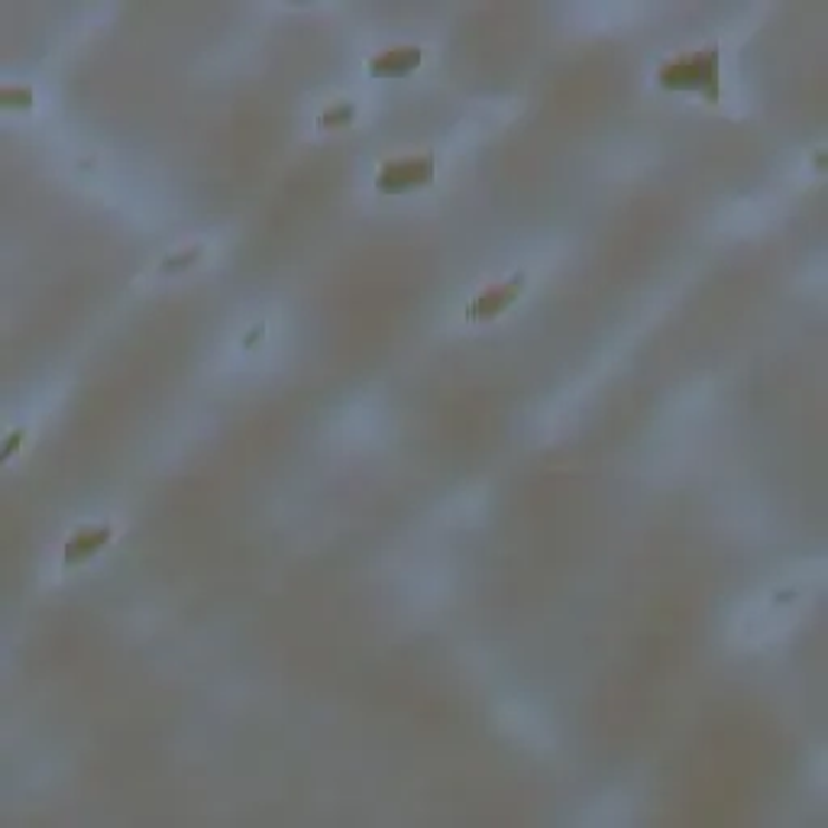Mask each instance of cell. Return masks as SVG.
<instances>
[{"label":"cell","mask_w":828,"mask_h":828,"mask_svg":"<svg viewBox=\"0 0 828 828\" xmlns=\"http://www.w3.org/2000/svg\"><path fill=\"white\" fill-rule=\"evenodd\" d=\"M657 85L663 91H690L709 104L722 100V46L705 42L702 49H690L673 56L657 68Z\"/></svg>","instance_id":"1"},{"label":"cell","mask_w":828,"mask_h":828,"mask_svg":"<svg viewBox=\"0 0 828 828\" xmlns=\"http://www.w3.org/2000/svg\"><path fill=\"white\" fill-rule=\"evenodd\" d=\"M437 175V159L434 153H421V156H398L382 163L376 172V192L379 195H408L418 188H428Z\"/></svg>","instance_id":"2"},{"label":"cell","mask_w":828,"mask_h":828,"mask_svg":"<svg viewBox=\"0 0 828 828\" xmlns=\"http://www.w3.org/2000/svg\"><path fill=\"white\" fill-rule=\"evenodd\" d=\"M528 285V272H512L505 282H496V285H486L483 292H476L469 304H466V318L469 321H493L498 314H505L518 295L525 292Z\"/></svg>","instance_id":"3"},{"label":"cell","mask_w":828,"mask_h":828,"mask_svg":"<svg viewBox=\"0 0 828 828\" xmlns=\"http://www.w3.org/2000/svg\"><path fill=\"white\" fill-rule=\"evenodd\" d=\"M110 540H114V525H107V522L104 525H81L78 530H71L62 544V566L71 569V566L88 564Z\"/></svg>","instance_id":"4"},{"label":"cell","mask_w":828,"mask_h":828,"mask_svg":"<svg viewBox=\"0 0 828 828\" xmlns=\"http://www.w3.org/2000/svg\"><path fill=\"white\" fill-rule=\"evenodd\" d=\"M425 59V49L415 46V42H398V46H389V49H379L376 56L366 59V71L372 78H405L411 75L415 68L421 66Z\"/></svg>","instance_id":"5"},{"label":"cell","mask_w":828,"mask_h":828,"mask_svg":"<svg viewBox=\"0 0 828 828\" xmlns=\"http://www.w3.org/2000/svg\"><path fill=\"white\" fill-rule=\"evenodd\" d=\"M0 100L7 110H30L33 107V88L30 85H3Z\"/></svg>","instance_id":"6"},{"label":"cell","mask_w":828,"mask_h":828,"mask_svg":"<svg viewBox=\"0 0 828 828\" xmlns=\"http://www.w3.org/2000/svg\"><path fill=\"white\" fill-rule=\"evenodd\" d=\"M353 114H357L353 104H350V100H340V104H331V107L318 117V127H324V130H328V127H347V124L353 120Z\"/></svg>","instance_id":"7"},{"label":"cell","mask_w":828,"mask_h":828,"mask_svg":"<svg viewBox=\"0 0 828 828\" xmlns=\"http://www.w3.org/2000/svg\"><path fill=\"white\" fill-rule=\"evenodd\" d=\"M201 253H204V246H192V250H185V253H175V256H168L166 263L159 265V269H163V272H175L178 265L185 269V265L195 263V260H198Z\"/></svg>","instance_id":"8"},{"label":"cell","mask_w":828,"mask_h":828,"mask_svg":"<svg viewBox=\"0 0 828 828\" xmlns=\"http://www.w3.org/2000/svg\"><path fill=\"white\" fill-rule=\"evenodd\" d=\"M23 437H27V431H20V428L7 434V444H3V450H0V460H3V464H7V460L13 457V450L20 447V440H23Z\"/></svg>","instance_id":"9"}]
</instances>
